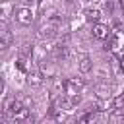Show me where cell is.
Returning <instances> with one entry per match:
<instances>
[{
  "instance_id": "ba28073f",
  "label": "cell",
  "mask_w": 124,
  "mask_h": 124,
  "mask_svg": "<svg viewBox=\"0 0 124 124\" xmlns=\"http://www.w3.org/2000/svg\"><path fill=\"white\" fill-rule=\"evenodd\" d=\"M56 35V27L54 25H45V27H41V31H39V37L41 39H52Z\"/></svg>"
},
{
  "instance_id": "9c48e42d",
  "label": "cell",
  "mask_w": 124,
  "mask_h": 124,
  "mask_svg": "<svg viewBox=\"0 0 124 124\" xmlns=\"http://www.w3.org/2000/svg\"><path fill=\"white\" fill-rule=\"evenodd\" d=\"M108 120L118 124V122H124V108H114L110 114H108Z\"/></svg>"
},
{
  "instance_id": "277c9868",
  "label": "cell",
  "mask_w": 124,
  "mask_h": 124,
  "mask_svg": "<svg viewBox=\"0 0 124 124\" xmlns=\"http://www.w3.org/2000/svg\"><path fill=\"white\" fill-rule=\"evenodd\" d=\"M23 108H25V105H23L19 99H12V101L6 105V112H8L10 116H14V118H16V116H17Z\"/></svg>"
},
{
  "instance_id": "7a4b0ae2",
  "label": "cell",
  "mask_w": 124,
  "mask_h": 124,
  "mask_svg": "<svg viewBox=\"0 0 124 124\" xmlns=\"http://www.w3.org/2000/svg\"><path fill=\"white\" fill-rule=\"evenodd\" d=\"M83 85H85V81H83L81 78H68V79L64 81V91H66V95L74 97V95H78V93L83 89Z\"/></svg>"
},
{
  "instance_id": "5b68a950",
  "label": "cell",
  "mask_w": 124,
  "mask_h": 124,
  "mask_svg": "<svg viewBox=\"0 0 124 124\" xmlns=\"http://www.w3.org/2000/svg\"><path fill=\"white\" fill-rule=\"evenodd\" d=\"M108 35H110V29H108V25H105V23H93V37L95 39H108Z\"/></svg>"
},
{
  "instance_id": "4fadbf2b",
  "label": "cell",
  "mask_w": 124,
  "mask_h": 124,
  "mask_svg": "<svg viewBox=\"0 0 124 124\" xmlns=\"http://www.w3.org/2000/svg\"><path fill=\"white\" fill-rule=\"evenodd\" d=\"M95 120H97V114H95L93 110H91V112H87V114H83V116L79 118V122H81V124H85V122H95Z\"/></svg>"
},
{
  "instance_id": "30bf717a",
  "label": "cell",
  "mask_w": 124,
  "mask_h": 124,
  "mask_svg": "<svg viewBox=\"0 0 124 124\" xmlns=\"http://www.w3.org/2000/svg\"><path fill=\"white\" fill-rule=\"evenodd\" d=\"M91 68H93L91 58H89V56H81V58H79V72L87 74V72H91Z\"/></svg>"
},
{
  "instance_id": "8fae6325",
  "label": "cell",
  "mask_w": 124,
  "mask_h": 124,
  "mask_svg": "<svg viewBox=\"0 0 124 124\" xmlns=\"http://www.w3.org/2000/svg\"><path fill=\"white\" fill-rule=\"evenodd\" d=\"M27 81H29L31 85H39V83H41V74H39L37 70H33V72L29 70V72H27Z\"/></svg>"
},
{
  "instance_id": "7c38bea8",
  "label": "cell",
  "mask_w": 124,
  "mask_h": 124,
  "mask_svg": "<svg viewBox=\"0 0 124 124\" xmlns=\"http://www.w3.org/2000/svg\"><path fill=\"white\" fill-rule=\"evenodd\" d=\"M16 66L21 70V72H29V62H27V58H17V62H16Z\"/></svg>"
},
{
  "instance_id": "6da1fadb",
  "label": "cell",
  "mask_w": 124,
  "mask_h": 124,
  "mask_svg": "<svg viewBox=\"0 0 124 124\" xmlns=\"http://www.w3.org/2000/svg\"><path fill=\"white\" fill-rule=\"evenodd\" d=\"M107 48H110V50H112V52H116L118 56H124V29L114 31L112 35H108Z\"/></svg>"
},
{
  "instance_id": "e0dca14e",
  "label": "cell",
  "mask_w": 124,
  "mask_h": 124,
  "mask_svg": "<svg viewBox=\"0 0 124 124\" xmlns=\"http://www.w3.org/2000/svg\"><path fill=\"white\" fill-rule=\"evenodd\" d=\"M122 14H124V0H122Z\"/></svg>"
},
{
  "instance_id": "8992f818",
  "label": "cell",
  "mask_w": 124,
  "mask_h": 124,
  "mask_svg": "<svg viewBox=\"0 0 124 124\" xmlns=\"http://www.w3.org/2000/svg\"><path fill=\"white\" fill-rule=\"evenodd\" d=\"M83 16H85V21H89V23H97L101 19V12L97 8H87L83 12Z\"/></svg>"
},
{
  "instance_id": "5bb4252c",
  "label": "cell",
  "mask_w": 124,
  "mask_h": 124,
  "mask_svg": "<svg viewBox=\"0 0 124 124\" xmlns=\"http://www.w3.org/2000/svg\"><path fill=\"white\" fill-rule=\"evenodd\" d=\"M97 95H99L101 99L108 97V95H110V87H103V85H99V87H97Z\"/></svg>"
},
{
  "instance_id": "52a82bcc",
  "label": "cell",
  "mask_w": 124,
  "mask_h": 124,
  "mask_svg": "<svg viewBox=\"0 0 124 124\" xmlns=\"http://www.w3.org/2000/svg\"><path fill=\"white\" fill-rule=\"evenodd\" d=\"M10 43H12V33L8 31V27H2L0 29V48H8L10 46Z\"/></svg>"
},
{
  "instance_id": "3957f363",
  "label": "cell",
  "mask_w": 124,
  "mask_h": 124,
  "mask_svg": "<svg viewBox=\"0 0 124 124\" xmlns=\"http://www.w3.org/2000/svg\"><path fill=\"white\" fill-rule=\"evenodd\" d=\"M16 19L21 23V25H31L33 23V12L29 8H19L17 14H16Z\"/></svg>"
},
{
  "instance_id": "9a60e30c",
  "label": "cell",
  "mask_w": 124,
  "mask_h": 124,
  "mask_svg": "<svg viewBox=\"0 0 124 124\" xmlns=\"http://www.w3.org/2000/svg\"><path fill=\"white\" fill-rule=\"evenodd\" d=\"M112 107H114V108H122V107H124V95H118V97L112 101Z\"/></svg>"
},
{
  "instance_id": "2e32d148",
  "label": "cell",
  "mask_w": 124,
  "mask_h": 124,
  "mask_svg": "<svg viewBox=\"0 0 124 124\" xmlns=\"http://www.w3.org/2000/svg\"><path fill=\"white\" fill-rule=\"evenodd\" d=\"M120 66H122V70H124V56H120Z\"/></svg>"
}]
</instances>
